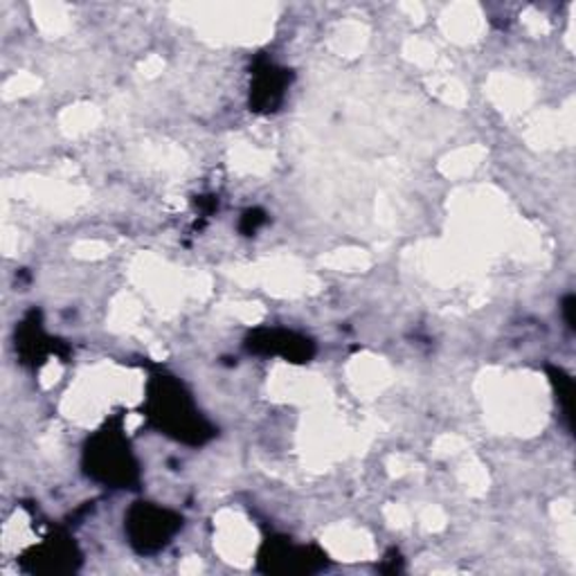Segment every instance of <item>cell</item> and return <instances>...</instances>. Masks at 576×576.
<instances>
[{"label":"cell","instance_id":"obj_1","mask_svg":"<svg viewBox=\"0 0 576 576\" xmlns=\"http://www.w3.org/2000/svg\"><path fill=\"white\" fill-rule=\"evenodd\" d=\"M179 530V518H174L167 511L160 509H138L131 518V532L134 543L142 550H158L167 543V538Z\"/></svg>","mask_w":576,"mask_h":576}]
</instances>
